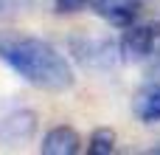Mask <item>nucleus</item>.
Segmentation results:
<instances>
[{"label": "nucleus", "instance_id": "1", "mask_svg": "<svg viewBox=\"0 0 160 155\" xmlns=\"http://www.w3.org/2000/svg\"><path fill=\"white\" fill-rule=\"evenodd\" d=\"M0 59L14 73H20L28 85L51 90V93L70 90L76 82L73 68L65 59V54H59L51 42L31 37V34L0 31Z\"/></svg>", "mask_w": 160, "mask_h": 155}, {"label": "nucleus", "instance_id": "2", "mask_svg": "<svg viewBox=\"0 0 160 155\" xmlns=\"http://www.w3.org/2000/svg\"><path fill=\"white\" fill-rule=\"evenodd\" d=\"M68 51L79 65H84L90 71H107L121 59V45H115L110 37H98V34H73L68 40Z\"/></svg>", "mask_w": 160, "mask_h": 155}, {"label": "nucleus", "instance_id": "3", "mask_svg": "<svg viewBox=\"0 0 160 155\" xmlns=\"http://www.w3.org/2000/svg\"><path fill=\"white\" fill-rule=\"evenodd\" d=\"M121 59L124 62H143L149 59L160 45V23H132L127 25L124 37H121Z\"/></svg>", "mask_w": 160, "mask_h": 155}, {"label": "nucleus", "instance_id": "4", "mask_svg": "<svg viewBox=\"0 0 160 155\" xmlns=\"http://www.w3.org/2000/svg\"><path fill=\"white\" fill-rule=\"evenodd\" d=\"M37 133V113L25 107H14L0 113V141L6 144H20L28 141Z\"/></svg>", "mask_w": 160, "mask_h": 155}, {"label": "nucleus", "instance_id": "5", "mask_svg": "<svg viewBox=\"0 0 160 155\" xmlns=\"http://www.w3.org/2000/svg\"><path fill=\"white\" fill-rule=\"evenodd\" d=\"M93 8L101 20L127 28L141 14V0H93Z\"/></svg>", "mask_w": 160, "mask_h": 155}, {"label": "nucleus", "instance_id": "6", "mask_svg": "<svg viewBox=\"0 0 160 155\" xmlns=\"http://www.w3.org/2000/svg\"><path fill=\"white\" fill-rule=\"evenodd\" d=\"M82 150V138L73 127H53L45 133L42 144H39V152L45 155H76Z\"/></svg>", "mask_w": 160, "mask_h": 155}, {"label": "nucleus", "instance_id": "7", "mask_svg": "<svg viewBox=\"0 0 160 155\" xmlns=\"http://www.w3.org/2000/svg\"><path fill=\"white\" fill-rule=\"evenodd\" d=\"M132 110L143 124H160V82H149L143 85L135 99H132Z\"/></svg>", "mask_w": 160, "mask_h": 155}, {"label": "nucleus", "instance_id": "8", "mask_svg": "<svg viewBox=\"0 0 160 155\" xmlns=\"http://www.w3.org/2000/svg\"><path fill=\"white\" fill-rule=\"evenodd\" d=\"M115 150V133L110 127H98L93 130L90 136V144H87V152L90 155H110Z\"/></svg>", "mask_w": 160, "mask_h": 155}, {"label": "nucleus", "instance_id": "9", "mask_svg": "<svg viewBox=\"0 0 160 155\" xmlns=\"http://www.w3.org/2000/svg\"><path fill=\"white\" fill-rule=\"evenodd\" d=\"M34 0H0V17H11V14H20L25 8H31Z\"/></svg>", "mask_w": 160, "mask_h": 155}, {"label": "nucleus", "instance_id": "10", "mask_svg": "<svg viewBox=\"0 0 160 155\" xmlns=\"http://www.w3.org/2000/svg\"><path fill=\"white\" fill-rule=\"evenodd\" d=\"M87 3H90V0H53V6H56V11H59V14H73V11H82Z\"/></svg>", "mask_w": 160, "mask_h": 155}, {"label": "nucleus", "instance_id": "11", "mask_svg": "<svg viewBox=\"0 0 160 155\" xmlns=\"http://www.w3.org/2000/svg\"><path fill=\"white\" fill-rule=\"evenodd\" d=\"M152 56H155V68H152V73L158 76V82H160V45H158V51H155Z\"/></svg>", "mask_w": 160, "mask_h": 155}]
</instances>
